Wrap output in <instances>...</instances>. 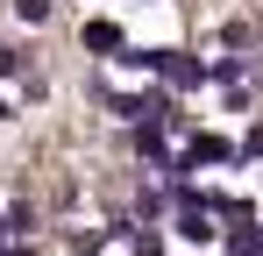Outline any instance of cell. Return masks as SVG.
<instances>
[{"label": "cell", "mask_w": 263, "mask_h": 256, "mask_svg": "<svg viewBox=\"0 0 263 256\" xmlns=\"http://www.w3.org/2000/svg\"><path fill=\"white\" fill-rule=\"evenodd\" d=\"M164 79H171V85H199V79H206V64H199V57H178V50H164Z\"/></svg>", "instance_id": "7a4b0ae2"}, {"label": "cell", "mask_w": 263, "mask_h": 256, "mask_svg": "<svg viewBox=\"0 0 263 256\" xmlns=\"http://www.w3.org/2000/svg\"><path fill=\"white\" fill-rule=\"evenodd\" d=\"M7 71H14V50H0V79H7Z\"/></svg>", "instance_id": "ba28073f"}, {"label": "cell", "mask_w": 263, "mask_h": 256, "mask_svg": "<svg viewBox=\"0 0 263 256\" xmlns=\"http://www.w3.org/2000/svg\"><path fill=\"white\" fill-rule=\"evenodd\" d=\"M242 150H249V157H263V128H249V142H242Z\"/></svg>", "instance_id": "52a82bcc"}, {"label": "cell", "mask_w": 263, "mask_h": 256, "mask_svg": "<svg viewBox=\"0 0 263 256\" xmlns=\"http://www.w3.org/2000/svg\"><path fill=\"white\" fill-rule=\"evenodd\" d=\"M135 256H164V242L157 235H135Z\"/></svg>", "instance_id": "8992f818"}, {"label": "cell", "mask_w": 263, "mask_h": 256, "mask_svg": "<svg viewBox=\"0 0 263 256\" xmlns=\"http://www.w3.org/2000/svg\"><path fill=\"white\" fill-rule=\"evenodd\" d=\"M14 14H22V22H43V14H50V0H14Z\"/></svg>", "instance_id": "5b68a950"}, {"label": "cell", "mask_w": 263, "mask_h": 256, "mask_svg": "<svg viewBox=\"0 0 263 256\" xmlns=\"http://www.w3.org/2000/svg\"><path fill=\"white\" fill-rule=\"evenodd\" d=\"M135 150H142L149 164H164V135H157V128H142V135H135Z\"/></svg>", "instance_id": "277c9868"}, {"label": "cell", "mask_w": 263, "mask_h": 256, "mask_svg": "<svg viewBox=\"0 0 263 256\" xmlns=\"http://www.w3.org/2000/svg\"><path fill=\"white\" fill-rule=\"evenodd\" d=\"M79 43L107 57V50H121V29H114V22H86V29H79Z\"/></svg>", "instance_id": "3957f363"}, {"label": "cell", "mask_w": 263, "mask_h": 256, "mask_svg": "<svg viewBox=\"0 0 263 256\" xmlns=\"http://www.w3.org/2000/svg\"><path fill=\"white\" fill-rule=\"evenodd\" d=\"M178 235H185V242H214V213H206V199H185V213H178Z\"/></svg>", "instance_id": "6da1fadb"}]
</instances>
